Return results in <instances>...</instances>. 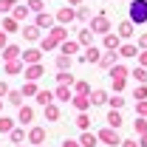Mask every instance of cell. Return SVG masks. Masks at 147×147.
Returning a JSON list of instances; mask_svg holds the SVG:
<instances>
[{
	"mask_svg": "<svg viewBox=\"0 0 147 147\" xmlns=\"http://www.w3.org/2000/svg\"><path fill=\"white\" fill-rule=\"evenodd\" d=\"M88 26H91L93 34H99V37H105L108 31H113V23H110V17H108V11H105V9H99Z\"/></svg>",
	"mask_w": 147,
	"mask_h": 147,
	"instance_id": "1",
	"label": "cell"
},
{
	"mask_svg": "<svg viewBox=\"0 0 147 147\" xmlns=\"http://www.w3.org/2000/svg\"><path fill=\"white\" fill-rule=\"evenodd\" d=\"M127 17L133 20L136 26H144V23H147V0H130Z\"/></svg>",
	"mask_w": 147,
	"mask_h": 147,
	"instance_id": "2",
	"label": "cell"
},
{
	"mask_svg": "<svg viewBox=\"0 0 147 147\" xmlns=\"http://www.w3.org/2000/svg\"><path fill=\"white\" fill-rule=\"evenodd\" d=\"M99 144H108V147H122V136H119V130L116 127H102L99 130Z\"/></svg>",
	"mask_w": 147,
	"mask_h": 147,
	"instance_id": "3",
	"label": "cell"
},
{
	"mask_svg": "<svg viewBox=\"0 0 147 147\" xmlns=\"http://www.w3.org/2000/svg\"><path fill=\"white\" fill-rule=\"evenodd\" d=\"M20 34H23L26 42H40V40H42V28H40L37 23H23V31H20Z\"/></svg>",
	"mask_w": 147,
	"mask_h": 147,
	"instance_id": "4",
	"label": "cell"
},
{
	"mask_svg": "<svg viewBox=\"0 0 147 147\" xmlns=\"http://www.w3.org/2000/svg\"><path fill=\"white\" fill-rule=\"evenodd\" d=\"M54 14H57V23L68 26V23H74V20H76V6H68V3H65L62 9H57Z\"/></svg>",
	"mask_w": 147,
	"mask_h": 147,
	"instance_id": "5",
	"label": "cell"
},
{
	"mask_svg": "<svg viewBox=\"0 0 147 147\" xmlns=\"http://www.w3.org/2000/svg\"><path fill=\"white\" fill-rule=\"evenodd\" d=\"M122 42H125V40L116 34V31H108V34L102 37V48H105V51H119Z\"/></svg>",
	"mask_w": 147,
	"mask_h": 147,
	"instance_id": "6",
	"label": "cell"
},
{
	"mask_svg": "<svg viewBox=\"0 0 147 147\" xmlns=\"http://www.w3.org/2000/svg\"><path fill=\"white\" fill-rule=\"evenodd\" d=\"M34 23L42 28V31H51L57 26V14H48V11H40V14H34Z\"/></svg>",
	"mask_w": 147,
	"mask_h": 147,
	"instance_id": "7",
	"label": "cell"
},
{
	"mask_svg": "<svg viewBox=\"0 0 147 147\" xmlns=\"http://www.w3.org/2000/svg\"><path fill=\"white\" fill-rule=\"evenodd\" d=\"M116 34L122 37V40H133V37H136V23H133V20H122V23H119V26H116Z\"/></svg>",
	"mask_w": 147,
	"mask_h": 147,
	"instance_id": "8",
	"label": "cell"
},
{
	"mask_svg": "<svg viewBox=\"0 0 147 147\" xmlns=\"http://www.w3.org/2000/svg\"><path fill=\"white\" fill-rule=\"evenodd\" d=\"M45 136H48V133H45V127H42V125H31V127H28V144H45Z\"/></svg>",
	"mask_w": 147,
	"mask_h": 147,
	"instance_id": "9",
	"label": "cell"
},
{
	"mask_svg": "<svg viewBox=\"0 0 147 147\" xmlns=\"http://www.w3.org/2000/svg\"><path fill=\"white\" fill-rule=\"evenodd\" d=\"M99 59H102V51L96 45H88L85 54H79V62H85V65H99Z\"/></svg>",
	"mask_w": 147,
	"mask_h": 147,
	"instance_id": "10",
	"label": "cell"
},
{
	"mask_svg": "<svg viewBox=\"0 0 147 147\" xmlns=\"http://www.w3.org/2000/svg\"><path fill=\"white\" fill-rule=\"evenodd\" d=\"M42 54H45V51H42V48H40V45H31V48H23V62H26V65H34V62H42Z\"/></svg>",
	"mask_w": 147,
	"mask_h": 147,
	"instance_id": "11",
	"label": "cell"
},
{
	"mask_svg": "<svg viewBox=\"0 0 147 147\" xmlns=\"http://www.w3.org/2000/svg\"><path fill=\"white\" fill-rule=\"evenodd\" d=\"M26 71V62H23V57L20 59H9V62H3V74L6 76H17V74Z\"/></svg>",
	"mask_w": 147,
	"mask_h": 147,
	"instance_id": "12",
	"label": "cell"
},
{
	"mask_svg": "<svg viewBox=\"0 0 147 147\" xmlns=\"http://www.w3.org/2000/svg\"><path fill=\"white\" fill-rule=\"evenodd\" d=\"M139 51H142V48H139V42L125 40V42H122V48H119V57H122V59H136V57H139Z\"/></svg>",
	"mask_w": 147,
	"mask_h": 147,
	"instance_id": "13",
	"label": "cell"
},
{
	"mask_svg": "<svg viewBox=\"0 0 147 147\" xmlns=\"http://www.w3.org/2000/svg\"><path fill=\"white\" fill-rule=\"evenodd\" d=\"M23 76H26V79H34V82H40V79L45 76V65H42V62H34V65H26Z\"/></svg>",
	"mask_w": 147,
	"mask_h": 147,
	"instance_id": "14",
	"label": "cell"
},
{
	"mask_svg": "<svg viewBox=\"0 0 147 147\" xmlns=\"http://www.w3.org/2000/svg\"><path fill=\"white\" fill-rule=\"evenodd\" d=\"M0 28H3V31H9V34H20V31H23V23H20V20H14L11 14H6V17H3V23H0Z\"/></svg>",
	"mask_w": 147,
	"mask_h": 147,
	"instance_id": "15",
	"label": "cell"
},
{
	"mask_svg": "<svg viewBox=\"0 0 147 147\" xmlns=\"http://www.w3.org/2000/svg\"><path fill=\"white\" fill-rule=\"evenodd\" d=\"M17 122L23 125V127L31 125V122H34V108H31V105H20L17 108Z\"/></svg>",
	"mask_w": 147,
	"mask_h": 147,
	"instance_id": "16",
	"label": "cell"
},
{
	"mask_svg": "<svg viewBox=\"0 0 147 147\" xmlns=\"http://www.w3.org/2000/svg\"><path fill=\"white\" fill-rule=\"evenodd\" d=\"M0 57H3V62H9V59H20V57H23V48H20L17 42H9V45L0 51Z\"/></svg>",
	"mask_w": 147,
	"mask_h": 147,
	"instance_id": "17",
	"label": "cell"
},
{
	"mask_svg": "<svg viewBox=\"0 0 147 147\" xmlns=\"http://www.w3.org/2000/svg\"><path fill=\"white\" fill-rule=\"evenodd\" d=\"M91 102H93V108H102V105L110 102V93L105 91V88H93L91 91Z\"/></svg>",
	"mask_w": 147,
	"mask_h": 147,
	"instance_id": "18",
	"label": "cell"
},
{
	"mask_svg": "<svg viewBox=\"0 0 147 147\" xmlns=\"http://www.w3.org/2000/svg\"><path fill=\"white\" fill-rule=\"evenodd\" d=\"M28 14H34V11L28 9V3H26V0H23V3H17V6L11 9V17L20 20V23H26V20H28Z\"/></svg>",
	"mask_w": 147,
	"mask_h": 147,
	"instance_id": "19",
	"label": "cell"
},
{
	"mask_svg": "<svg viewBox=\"0 0 147 147\" xmlns=\"http://www.w3.org/2000/svg\"><path fill=\"white\" fill-rule=\"evenodd\" d=\"M116 62H119V51H105L102 59H99V68H102V71H110Z\"/></svg>",
	"mask_w": 147,
	"mask_h": 147,
	"instance_id": "20",
	"label": "cell"
},
{
	"mask_svg": "<svg viewBox=\"0 0 147 147\" xmlns=\"http://www.w3.org/2000/svg\"><path fill=\"white\" fill-rule=\"evenodd\" d=\"M105 122H108L110 127H122L125 125V119H122V110H116V108H108V116H105Z\"/></svg>",
	"mask_w": 147,
	"mask_h": 147,
	"instance_id": "21",
	"label": "cell"
},
{
	"mask_svg": "<svg viewBox=\"0 0 147 147\" xmlns=\"http://www.w3.org/2000/svg\"><path fill=\"white\" fill-rule=\"evenodd\" d=\"M54 96L59 99V102H71L76 93H74V88H71V85H57V88H54Z\"/></svg>",
	"mask_w": 147,
	"mask_h": 147,
	"instance_id": "22",
	"label": "cell"
},
{
	"mask_svg": "<svg viewBox=\"0 0 147 147\" xmlns=\"http://www.w3.org/2000/svg\"><path fill=\"white\" fill-rule=\"evenodd\" d=\"M57 96H54V91H48V88H40V93L34 96V102L40 105V108H45V105H51Z\"/></svg>",
	"mask_w": 147,
	"mask_h": 147,
	"instance_id": "23",
	"label": "cell"
},
{
	"mask_svg": "<svg viewBox=\"0 0 147 147\" xmlns=\"http://www.w3.org/2000/svg\"><path fill=\"white\" fill-rule=\"evenodd\" d=\"M71 105L76 108V113H82V110H91V108H93L91 96H79V93H76V96L71 99Z\"/></svg>",
	"mask_w": 147,
	"mask_h": 147,
	"instance_id": "24",
	"label": "cell"
},
{
	"mask_svg": "<svg viewBox=\"0 0 147 147\" xmlns=\"http://www.w3.org/2000/svg\"><path fill=\"white\" fill-rule=\"evenodd\" d=\"M54 65H57V71H71V65H74V57H68V54H59L54 57Z\"/></svg>",
	"mask_w": 147,
	"mask_h": 147,
	"instance_id": "25",
	"label": "cell"
},
{
	"mask_svg": "<svg viewBox=\"0 0 147 147\" xmlns=\"http://www.w3.org/2000/svg\"><path fill=\"white\" fill-rule=\"evenodd\" d=\"M23 99H26V93H23V88H11V91H9V96H6V102H9V105H14V108H20V105H26Z\"/></svg>",
	"mask_w": 147,
	"mask_h": 147,
	"instance_id": "26",
	"label": "cell"
},
{
	"mask_svg": "<svg viewBox=\"0 0 147 147\" xmlns=\"http://www.w3.org/2000/svg\"><path fill=\"white\" fill-rule=\"evenodd\" d=\"M108 76H110V79H127V76H130V68H127V65H122V62H116V65L108 71Z\"/></svg>",
	"mask_w": 147,
	"mask_h": 147,
	"instance_id": "27",
	"label": "cell"
},
{
	"mask_svg": "<svg viewBox=\"0 0 147 147\" xmlns=\"http://www.w3.org/2000/svg\"><path fill=\"white\" fill-rule=\"evenodd\" d=\"M42 113H45V122H59V116H62V110H59V105H57V102L45 105V108H42Z\"/></svg>",
	"mask_w": 147,
	"mask_h": 147,
	"instance_id": "28",
	"label": "cell"
},
{
	"mask_svg": "<svg viewBox=\"0 0 147 147\" xmlns=\"http://www.w3.org/2000/svg\"><path fill=\"white\" fill-rule=\"evenodd\" d=\"M14 127H17V119H11V116H3V113H0V136H9Z\"/></svg>",
	"mask_w": 147,
	"mask_h": 147,
	"instance_id": "29",
	"label": "cell"
},
{
	"mask_svg": "<svg viewBox=\"0 0 147 147\" xmlns=\"http://www.w3.org/2000/svg\"><path fill=\"white\" fill-rule=\"evenodd\" d=\"M40 48H42V51H59V40H54V37L45 31L42 40H40Z\"/></svg>",
	"mask_w": 147,
	"mask_h": 147,
	"instance_id": "30",
	"label": "cell"
},
{
	"mask_svg": "<svg viewBox=\"0 0 147 147\" xmlns=\"http://www.w3.org/2000/svg\"><path fill=\"white\" fill-rule=\"evenodd\" d=\"M79 48H82V42H79V40H65V42H59V51H62V54H68V57H74Z\"/></svg>",
	"mask_w": 147,
	"mask_h": 147,
	"instance_id": "31",
	"label": "cell"
},
{
	"mask_svg": "<svg viewBox=\"0 0 147 147\" xmlns=\"http://www.w3.org/2000/svg\"><path fill=\"white\" fill-rule=\"evenodd\" d=\"M9 142H11V144H23V142H28V130L14 127L11 133H9Z\"/></svg>",
	"mask_w": 147,
	"mask_h": 147,
	"instance_id": "32",
	"label": "cell"
},
{
	"mask_svg": "<svg viewBox=\"0 0 147 147\" xmlns=\"http://www.w3.org/2000/svg\"><path fill=\"white\" fill-rule=\"evenodd\" d=\"M79 142H82V147H96V144H99V133H91V130H82Z\"/></svg>",
	"mask_w": 147,
	"mask_h": 147,
	"instance_id": "33",
	"label": "cell"
},
{
	"mask_svg": "<svg viewBox=\"0 0 147 147\" xmlns=\"http://www.w3.org/2000/svg\"><path fill=\"white\" fill-rule=\"evenodd\" d=\"M93 31H91V26H85V28H79V34H76V40H79V42H82V45H85V48H88V45H93Z\"/></svg>",
	"mask_w": 147,
	"mask_h": 147,
	"instance_id": "34",
	"label": "cell"
},
{
	"mask_svg": "<svg viewBox=\"0 0 147 147\" xmlns=\"http://www.w3.org/2000/svg\"><path fill=\"white\" fill-rule=\"evenodd\" d=\"M23 93H26V99H34L37 93H40V85H37L34 79H26L23 82Z\"/></svg>",
	"mask_w": 147,
	"mask_h": 147,
	"instance_id": "35",
	"label": "cell"
},
{
	"mask_svg": "<svg viewBox=\"0 0 147 147\" xmlns=\"http://www.w3.org/2000/svg\"><path fill=\"white\" fill-rule=\"evenodd\" d=\"M54 79H57V85H71V88H74V82H76V76L71 71H57Z\"/></svg>",
	"mask_w": 147,
	"mask_h": 147,
	"instance_id": "36",
	"label": "cell"
},
{
	"mask_svg": "<svg viewBox=\"0 0 147 147\" xmlns=\"http://www.w3.org/2000/svg\"><path fill=\"white\" fill-rule=\"evenodd\" d=\"M74 125L79 130H91V116H88V110H82V113H76V119H74Z\"/></svg>",
	"mask_w": 147,
	"mask_h": 147,
	"instance_id": "37",
	"label": "cell"
},
{
	"mask_svg": "<svg viewBox=\"0 0 147 147\" xmlns=\"http://www.w3.org/2000/svg\"><path fill=\"white\" fill-rule=\"evenodd\" d=\"M74 93H79V96H91V82H88V79H76V82H74Z\"/></svg>",
	"mask_w": 147,
	"mask_h": 147,
	"instance_id": "38",
	"label": "cell"
},
{
	"mask_svg": "<svg viewBox=\"0 0 147 147\" xmlns=\"http://www.w3.org/2000/svg\"><path fill=\"white\" fill-rule=\"evenodd\" d=\"M76 20H79V23H91V20H93L91 6H85V3H82V6H76Z\"/></svg>",
	"mask_w": 147,
	"mask_h": 147,
	"instance_id": "39",
	"label": "cell"
},
{
	"mask_svg": "<svg viewBox=\"0 0 147 147\" xmlns=\"http://www.w3.org/2000/svg\"><path fill=\"white\" fill-rule=\"evenodd\" d=\"M48 34L54 37V40H59V42H65V40H68V28H65L62 23H57V26L51 28V31H48Z\"/></svg>",
	"mask_w": 147,
	"mask_h": 147,
	"instance_id": "40",
	"label": "cell"
},
{
	"mask_svg": "<svg viewBox=\"0 0 147 147\" xmlns=\"http://www.w3.org/2000/svg\"><path fill=\"white\" fill-rule=\"evenodd\" d=\"M130 76H133L139 85H147V68H144V65H136V68L130 71Z\"/></svg>",
	"mask_w": 147,
	"mask_h": 147,
	"instance_id": "41",
	"label": "cell"
},
{
	"mask_svg": "<svg viewBox=\"0 0 147 147\" xmlns=\"http://www.w3.org/2000/svg\"><path fill=\"white\" fill-rule=\"evenodd\" d=\"M127 105V99L122 96V93H110V102H108V108H116V110H122Z\"/></svg>",
	"mask_w": 147,
	"mask_h": 147,
	"instance_id": "42",
	"label": "cell"
},
{
	"mask_svg": "<svg viewBox=\"0 0 147 147\" xmlns=\"http://www.w3.org/2000/svg\"><path fill=\"white\" fill-rule=\"evenodd\" d=\"M133 130H136V136L147 133V116H136V119H133Z\"/></svg>",
	"mask_w": 147,
	"mask_h": 147,
	"instance_id": "43",
	"label": "cell"
},
{
	"mask_svg": "<svg viewBox=\"0 0 147 147\" xmlns=\"http://www.w3.org/2000/svg\"><path fill=\"white\" fill-rule=\"evenodd\" d=\"M28 3V9L34 11V14H40V11H45V0H26Z\"/></svg>",
	"mask_w": 147,
	"mask_h": 147,
	"instance_id": "44",
	"label": "cell"
},
{
	"mask_svg": "<svg viewBox=\"0 0 147 147\" xmlns=\"http://www.w3.org/2000/svg\"><path fill=\"white\" fill-rule=\"evenodd\" d=\"M14 6H17V0H0V14H11Z\"/></svg>",
	"mask_w": 147,
	"mask_h": 147,
	"instance_id": "45",
	"label": "cell"
},
{
	"mask_svg": "<svg viewBox=\"0 0 147 147\" xmlns=\"http://www.w3.org/2000/svg\"><path fill=\"white\" fill-rule=\"evenodd\" d=\"M133 99L139 102V99H147V85H136V91H133Z\"/></svg>",
	"mask_w": 147,
	"mask_h": 147,
	"instance_id": "46",
	"label": "cell"
},
{
	"mask_svg": "<svg viewBox=\"0 0 147 147\" xmlns=\"http://www.w3.org/2000/svg\"><path fill=\"white\" fill-rule=\"evenodd\" d=\"M136 116H147V99H139L136 102Z\"/></svg>",
	"mask_w": 147,
	"mask_h": 147,
	"instance_id": "47",
	"label": "cell"
},
{
	"mask_svg": "<svg viewBox=\"0 0 147 147\" xmlns=\"http://www.w3.org/2000/svg\"><path fill=\"white\" fill-rule=\"evenodd\" d=\"M110 82H113V93H122L127 85V79H110Z\"/></svg>",
	"mask_w": 147,
	"mask_h": 147,
	"instance_id": "48",
	"label": "cell"
},
{
	"mask_svg": "<svg viewBox=\"0 0 147 147\" xmlns=\"http://www.w3.org/2000/svg\"><path fill=\"white\" fill-rule=\"evenodd\" d=\"M9 91H11V88H9V82H6V79H0V99H6Z\"/></svg>",
	"mask_w": 147,
	"mask_h": 147,
	"instance_id": "49",
	"label": "cell"
},
{
	"mask_svg": "<svg viewBox=\"0 0 147 147\" xmlns=\"http://www.w3.org/2000/svg\"><path fill=\"white\" fill-rule=\"evenodd\" d=\"M62 147H82L79 139H62Z\"/></svg>",
	"mask_w": 147,
	"mask_h": 147,
	"instance_id": "50",
	"label": "cell"
},
{
	"mask_svg": "<svg viewBox=\"0 0 147 147\" xmlns=\"http://www.w3.org/2000/svg\"><path fill=\"white\" fill-rule=\"evenodd\" d=\"M136 62H139V65H144V68H147V48H142V51H139V57H136Z\"/></svg>",
	"mask_w": 147,
	"mask_h": 147,
	"instance_id": "51",
	"label": "cell"
},
{
	"mask_svg": "<svg viewBox=\"0 0 147 147\" xmlns=\"http://www.w3.org/2000/svg\"><path fill=\"white\" fill-rule=\"evenodd\" d=\"M6 45H9V31H3V28H0V51H3Z\"/></svg>",
	"mask_w": 147,
	"mask_h": 147,
	"instance_id": "52",
	"label": "cell"
},
{
	"mask_svg": "<svg viewBox=\"0 0 147 147\" xmlns=\"http://www.w3.org/2000/svg\"><path fill=\"white\" fill-rule=\"evenodd\" d=\"M122 147H142L139 139H122Z\"/></svg>",
	"mask_w": 147,
	"mask_h": 147,
	"instance_id": "53",
	"label": "cell"
},
{
	"mask_svg": "<svg viewBox=\"0 0 147 147\" xmlns=\"http://www.w3.org/2000/svg\"><path fill=\"white\" fill-rule=\"evenodd\" d=\"M136 42H139V48H147V31H144V34H139Z\"/></svg>",
	"mask_w": 147,
	"mask_h": 147,
	"instance_id": "54",
	"label": "cell"
},
{
	"mask_svg": "<svg viewBox=\"0 0 147 147\" xmlns=\"http://www.w3.org/2000/svg\"><path fill=\"white\" fill-rule=\"evenodd\" d=\"M139 144H142V147H147V133H142V136H139Z\"/></svg>",
	"mask_w": 147,
	"mask_h": 147,
	"instance_id": "55",
	"label": "cell"
},
{
	"mask_svg": "<svg viewBox=\"0 0 147 147\" xmlns=\"http://www.w3.org/2000/svg\"><path fill=\"white\" fill-rule=\"evenodd\" d=\"M85 0H68V6H82Z\"/></svg>",
	"mask_w": 147,
	"mask_h": 147,
	"instance_id": "56",
	"label": "cell"
},
{
	"mask_svg": "<svg viewBox=\"0 0 147 147\" xmlns=\"http://www.w3.org/2000/svg\"><path fill=\"white\" fill-rule=\"evenodd\" d=\"M3 102H6V99H0V113H3Z\"/></svg>",
	"mask_w": 147,
	"mask_h": 147,
	"instance_id": "57",
	"label": "cell"
},
{
	"mask_svg": "<svg viewBox=\"0 0 147 147\" xmlns=\"http://www.w3.org/2000/svg\"><path fill=\"white\" fill-rule=\"evenodd\" d=\"M14 147H26V144H14Z\"/></svg>",
	"mask_w": 147,
	"mask_h": 147,
	"instance_id": "58",
	"label": "cell"
},
{
	"mask_svg": "<svg viewBox=\"0 0 147 147\" xmlns=\"http://www.w3.org/2000/svg\"><path fill=\"white\" fill-rule=\"evenodd\" d=\"M122 3H130V0H122Z\"/></svg>",
	"mask_w": 147,
	"mask_h": 147,
	"instance_id": "59",
	"label": "cell"
},
{
	"mask_svg": "<svg viewBox=\"0 0 147 147\" xmlns=\"http://www.w3.org/2000/svg\"><path fill=\"white\" fill-rule=\"evenodd\" d=\"M37 147H45V144H37Z\"/></svg>",
	"mask_w": 147,
	"mask_h": 147,
	"instance_id": "60",
	"label": "cell"
}]
</instances>
